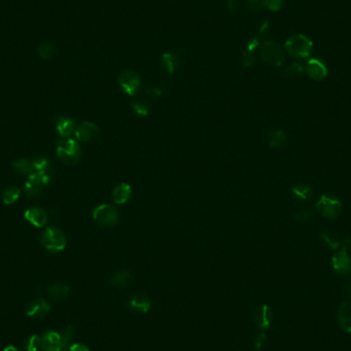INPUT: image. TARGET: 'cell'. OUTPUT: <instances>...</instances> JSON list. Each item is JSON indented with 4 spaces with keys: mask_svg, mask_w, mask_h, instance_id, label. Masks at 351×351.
Listing matches in <instances>:
<instances>
[{
    "mask_svg": "<svg viewBox=\"0 0 351 351\" xmlns=\"http://www.w3.org/2000/svg\"><path fill=\"white\" fill-rule=\"evenodd\" d=\"M152 306V301L150 297L145 294V292L138 291L136 294L132 295L129 300L128 307L135 312L139 313H147Z\"/></svg>",
    "mask_w": 351,
    "mask_h": 351,
    "instance_id": "9",
    "label": "cell"
},
{
    "mask_svg": "<svg viewBox=\"0 0 351 351\" xmlns=\"http://www.w3.org/2000/svg\"><path fill=\"white\" fill-rule=\"evenodd\" d=\"M4 351H19V349L14 345H9L4 349Z\"/></svg>",
    "mask_w": 351,
    "mask_h": 351,
    "instance_id": "43",
    "label": "cell"
},
{
    "mask_svg": "<svg viewBox=\"0 0 351 351\" xmlns=\"http://www.w3.org/2000/svg\"><path fill=\"white\" fill-rule=\"evenodd\" d=\"M25 219L33 226L40 228L47 223L48 216L41 208L32 207L25 212Z\"/></svg>",
    "mask_w": 351,
    "mask_h": 351,
    "instance_id": "15",
    "label": "cell"
},
{
    "mask_svg": "<svg viewBox=\"0 0 351 351\" xmlns=\"http://www.w3.org/2000/svg\"><path fill=\"white\" fill-rule=\"evenodd\" d=\"M74 335H75V328H74V326H72V325L67 326V327L63 330V332L61 333V340H62V343H63V345H64L68 350H69V348H70V346H71V345H69V344H70V342L73 340Z\"/></svg>",
    "mask_w": 351,
    "mask_h": 351,
    "instance_id": "33",
    "label": "cell"
},
{
    "mask_svg": "<svg viewBox=\"0 0 351 351\" xmlns=\"http://www.w3.org/2000/svg\"><path fill=\"white\" fill-rule=\"evenodd\" d=\"M332 267L335 272L341 275H348L351 272V257L348 251L341 250L332 257Z\"/></svg>",
    "mask_w": 351,
    "mask_h": 351,
    "instance_id": "8",
    "label": "cell"
},
{
    "mask_svg": "<svg viewBox=\"0 0 351 351\" xmlns=\"http://www.w3.org/2000/svg\"><path fill=\"white\" fill-rule=\"evenodd\" d=\"M54 125L56 132L62 138H70L76 130V121L69 119V117H55Z\"/></svg>",
    "mask_w": 351,
    "mask_h": 351,
    "instance_id": "16",
    "label": "cell"
},
{
    "mask_svg": "<svg viewBox=\"0 0 351 351\" xmlns=\"http://www.w3.org/2000/svg\"><path fill=\"white\" fill-rule=\"evenodd\" d=\"M315 207L318 213L328 220L337 219L342 213V202L332 194H321Z\"/></svg>",
    "mask_w": 351,
    "mask_h": 351,
    "instance_id": "4",
    "label": "cell"
},
{
    "mask_svg": "<svg viewBox=\"0 0 351 351\" xmlns=\"http://www.w3.org/2000/svg\"><path fill=\"white\" fill-rule=\"evenodd\" d=\"M20 195H21V190H20L18 187L11 186V187H8V188L4 191L3 199H4V202H5L6 204H8V206H10V204L15 203V202L20 198Z\"/></svg>",
    "mask_w": 351,
    "mask_h": 351,
    "instance_id": "26",
    "label": "cell"
},
{
    "mask_svg": "<svg viewBox=\"0 0 351 351\" xmlns=\"http://www.w3.org/2000/svg\"><path fill=\"white\" fill-rule=\"evenodd\" d=\"M119 84L127 95L133 97L140 91L141 78L135 71H124L119 77Z\"/></svg>",
    "mask_w": 351,
    "mask_h": 351,
    "instance_id": "7",
    "label": "cell"
},
{
    "mask_svg": "<svg viewBox=\"0 0 351 351\" xmlns=\"http://www.w3.org/2000/svg\"><path fill=\"white\" fill-rule=\"evenodd\" d=\"M40 242L45 250L50 253H60L67 246V237L63 230L51 226L47 227L41 234Z\"/></svg>",
    "mask_w": 351,
    "mask_h": 351,
    "instance_id": "3",
    "label": "cell"
},
{
    "mask_svg": "<svg viewBox=\"0 0 351 351\" xmlns=\"http://www.w3.org/2000/svg\"><path fill=\"white\" fill-rule=\"evenodd\" d=\"M282 0H265V7L272 12H278L282 8Z\"/></svg>",
    "mask_w": 351,
    "mask_h": 351,
    "instance_id": "38",
    "label": "cell"
},
{
    "mask_svg": "<svg viewBox=\"0 0 351 351\" xmlns=\"http://www.w3.org/2000/svg\"><path fill=\"white\" fill-rule=\"evenodd\" d=\"M320 239L324 242V244L333 249V250H338L341 247V240L334 233L331 232H321L320 233Z\"/></svg>",
    "mask_w": 351,
    "mask_h": 351,
    "instance_id": "25",
    "label": "cell"
},
{
    "mask_svg": "<svg viewBox=\"0 0 351 351\" xmlns=\"http://www.w3.org/2000/svg\"><path fill=\"white\" fill-rule=\"evenodd\" d=\"M178 65H179V60L177 55H174L173 53H170V52H165L162 54L161 66L166 73L172 74L176 70H177Z\"/></svg>",
    "mask_w": 351,
    "mask_h": 351,
    "instance_id": "22",
    "label": "cell"
},
{
    "mask_svg": "<svg viewBox=\"0 0 351 351\" xmlns=\"http://www.w3.org/2000/svg\"><path fill=\"white\" fill-rule=\"evenodd\" d=\"M13 168L16 172L20 174H31L34 171V166L32 160H29L27 158L20 159L15 162H13Z\"/></svg>",
    "mask_w": 351,
    "mask_h": 351,
    "instance_id": "24",
    "label": "cell"
},
{
    "mask_svg": "<svg viewBox=\"0 0 351 351\" xmlns=\"http://www.w3.org/2000/svg\"><path fill=\"white\" fill-rule=\"evenodd\" d=\"M260 54L263 61L272 66L279 67L284 62L285 54L283 48L273 40H267L262 44Z\"/></svg>",
    "mask_w": 351,
    "mask_h": 351,
    "instance_id": "5",
    "label": "cell"
},
{
    "mask_svg": "<svg viewBox=\"0 0 351 351\" xmlns=\"http://www.w3.org/2000/svg\"><path fill=\"white\" fill-rule=\"evenodd\" d=\"M305 71L313 80H323L328 76V68L326 64L319 58L312 57L307 62Z\"/></svg>",
    "mask_w": 351,
    "mask_h": 351,
    "instance_id": "12",
    "label": "cell"
},
{
    "mask_svg": "<svg viewBox=\"0 0 351 351\" xmlns=\"http://www.w3.org/2000/svg\"><path fill=\"white\" fill-rule=\"evenodd\" d=\"M50 310L49 303L43 298H37L29 304L26 314L32 318H41L45 316Z\"/></svg>",
    "mask_w": 351,
    "mask_h": 351,
    "instance_id": "14",
    "label": "cell"
},
{
    "mask_svg": "<svg viewBox=\"0 0 351 351\" xmlns=\"http://www.w3.org/2000/svg\"><path fill=\"white\" fill-rule=\"evenodd\" d=\"M69 351H91V350L89 347L82 343H75L70 346Z\"/></svg>",
    "mask_w": 351,
    "mask_h": 351,
    "instance_id": "39",
    "label": "cell"
},
{
    "mask_svg": "<svg viewBox=\"0 0 351 351\" xmlns=\"http://www.w3.org/2000/svg\"><path fill=\"white\" fill-rule=\"evenodd\" d=\"M93 218L101 226L112 227L119 222L120 214L112 204L104 203L94 210Z\"/></svg>",
    "mask_w": 351,
    "mask_h": 351,
    "instance_id": "6",
    "label": "cell"
},
{
    "mask_svg": "<svg viewBox=\"0 0 351 351\" xmlns=\"http://www.w3.org/2000/svg\"><path fill=\"white\" fill-rule=\"evenodd\" d=\"M47 291L50 298L54 301H63L69 295L70 288L67 284L63 282H55L48 287Z\"/></svg>",
    "mask_w": 351,
    "mask_h": 351,
    "instance_id": "19",
    "label": "cell"
},
{
    "mask_svg": "<svg viewBox=\"0 0 351 351\" xmlns=\"http://www.w3.org/2000/svg\"><path fill=\"white\" fill-rule=\"evenodd\" d=\"M132 197V188L129 184L121 183L113 190V200L116 204H125Z\"/></svg>",
    "mask_w": 351,
    "mask_h": 351,
    "instance_id": "18",
    "label": "cell"
},
{
    "mask_svg": "<svg viewBox=\"0 0 351 351\" xmlns=\"http://www.w3.org/2000/svg\"><path fill=\"white\" fill-rule=\"evenodd\" d=\"M227 6L231 13L237 12L239 9V0H228Z\"/></svg>",
    "mask_w": 351,
    "mask_h": 351,
    "instance_id": "40",
    "label": "cell"
},
{
    "mask_svg": "<svg viewBox=\"0 0 351 351\" xmlns=\"http://www.w3.org/2000/svg\"><path fill=\"white\" fill-rule=\"evenodd\" d=\"M132 108L139 116H147L149 114V105L142 100H136L132 102Z\"/></svg>",
    "mask_w": 351,
    "mask_h": 351,
    "instance_id": "32",
    "label": "cell"
},
{
    "mask_svg": "<svg viewBox=\"0 0 351 351\" xmlns=\"http://www.w3.org/2000/svg\"><path fill=\"white\" fill-rule=\"evenodd\" d=\"M41 348V337L38 335H32L28 337L23 344L24 351H39Z\"/></svg>",
    "mask_w": 351,
    "mask_h": 351,
    "instance_id": "27",
    "label": "cell"
},
{
    "mask_svg": "<svg viewBox=\"0 0 351 351\" xmlns=\"http://www.w3.org/2000/svg\"><path fill=\"white\" fill-rule=\"evenodd\" d=\"M267 142L270 148L280 149L286 144V135L281 130H272L267 135Z\"/></svg>",
    "mask_w": 351,
    "mask_h": 351,
    "instance_id": "21",
    "label": "cell"
},
{
    "mask_svg": "<svg viewBox=\"0 0 351 351\" xmlns=\"http://www.w3.org/2000/svg\"><path fill=\"white\" fill-rule=\"evenodd\" d=\"M133 281H134L133 274L127 270H121L119 272H116L111 277V284L119 288L128 287L133 283Z\"/></svg>",
    "mask_w": 351,
    "mask_h": 351,
    "instance_id": "20",
    "label": "cell"
},
{
    "mask_svg": "<svg viewBox=\"0 0 351 351\" xmlns=\"http://www.w3.org/2000/svg\"><path fill=\"white\" fill-rule=\"evenodd\" d=\"M42 351H69L62 343L61 334L48 331L41 337Z\"/></svg>",
    "mask_w": 351,
    "mask_h": 351,
    "instance_id": "10",
    "label": "cell"
},
{
    "mask_svg": "<svg viewBox=\"0 0 351 351\" xmlns=\"http://www.w3.org/2000/svg\"><path fill=\"white\" fill-rule=\"evenodd\" d=\"M42 190H43V187H41L40 185H38L30 180H27V182L24 185V192L28 197H30V198L38 197L41 194Z\"/></svg>",
    "mask_w": 351,
    "mask_h": 351,
    "instance_id": "29",
    "label": "cell"
},
{
    "mask_svg": "<svg viewBox=\"0 0 351 351\" xmlns=\"http://www.w3.org/2000/svg\"><path fill=\"white\" fill-rule=\"evenodd\" d=\"M37 52L43 60H49L55 52V46L51 42H43L38 46Z\"/></svg>",
    "mask_w": 351,
    "mask_h": 351,
    "instance_id": "30",
    "label": "cell"
},
{
    "mask_svg": "<svg viewBox=\"0 0 351 351\" xmlns=\"http://www.w3.org/2000/svg\"><path fill=\"white\" fill-rule=\"evenodd\" d=\"M259 45V38H252L249 40L248 42V50L249 51H253L256 47H258Z\"/></svg>",
    "mask_w": 351,
    "mask_h": 351,
    "instance_id": "41",
    "label": "cell"
},
{
    "mask_svg": "<svg viewBox=\"0 0 351 351\" xmlns=\"http://www.w3.org/2000/svg\"><path fill=\"white\" fill-rule=\"evenodd\" d=\"M304 72V68L300 63H292L284 70V76L287 78H297Z\"/></svg>",
    "mask_w": 351,
    "mask_h": 351,
    "instance_id": "31",
    "label": "cell"
},
{
    "mask_svg": "<svg viewBox=\"0 0 351 351\" xmlns=\"http://www.w3.org/2000/svg\"><path fill=\"white\" fill-rule=\"evenodd\" d=\"M56 156L67 165L76 164L81 157V148L77 141L62 138L56 143Z\"/></svg>",
    "mask_w": 351,
    "mask_h": 351,
    "instance_id": "1",
    "label": "cell"
},
{
    "mask_svg": "<svg viewBox=\"0 0 351 351\" xmlns=\"http://www.w3.org/2000/svg\"><path fill=\"white\" fill-rule=\"evenodd\" d=\"M312 217V212L309 210H302L297 213L295 216V220L299 223H306L308 222Z\"/></svg>",
    "mask_w": 351,
    "mask_h": 351,
    "instance_id": "37",
    "label": "cell"
},
{
    "mask_svg": "<svg viewBox=\"0 0 351 351\" xmlns=\"http://www.w3.org/2000/svg\"><path fill=\"white\" fill-rule=\"evenodd\" d=\"M347 292H348V295L351 297V280L347 284Z\"/></svg>",
    "mask_w": 351,
    "mask_h": 351,
    "instance_id": "44",
    "label": "cell"
},
{
    "mask_svg": "<svg viewBox=\"0 0 351 351\" xmlns=\"http://www.w3.org/2000/svg\"><path fill=\"white\" fill-rule=\"evenodd\" d=\"M267 342V337H266V334L264 332H262L260 333L259 335H257L255 337V340H254V347L257 351H260L262 350V348L264 347V345L266 344Z\"/></svg>",
    "mask_w": 351,
    "mask_h": 351,
    "instance_id": "34",
    "label": "cell"
},
{
    "mask_svg": "<svg viewBox=\"0 0 351 351\" xmlns=\"http://www.w3.org/2000/svg\"><path fill=\"white\" fill-rule=\"evenodd\" d=\"M34 171H42L51 174V165L47 158L43 156H38L32 159Z\"/></svg>",
    "mask_w": 351,
    "mask_h": 351,
    "instance_id": "28",
    "label": "cell"
},
{
    "mask_svg": "<svg viewBox=\"0 0 351 351\" xmlns=\"http://www.w3.org/2000/svg\"><path fill=\"white\" fill-rule=\"evenodd\" d=\"M341 248L342 250L348 251L349 249H351V239L350 238H345L344 240L341 241Z\"/></svg>",
    "mask_w": 351,
    "mask_h": 351,
    "instance_id": "42",
    "label": "cell"
},
{
    "mask_svg": "<svg viewBox=\"0 0 351 351\" xmlns=\"http://www.w3.org/2000/svg\"><path fill=\"white\" fill-rule=\"evenodd\" d=\"M254 321L261 330H267L270 328L273 313L268 305H262L255 309L254 311Z\"/></svg>",
    "mask_w": 351,
    "mask_h": 351,
    "instance_id": "13",
    "label": "cell"
},
{
    "mask_svg": "<svg viewBox=\"0 0 351 351\" xmlns=\"http://www.w3.org/2000/svg\"><path fill=\"white\" fill-rule=\"evenodd\" d=\"M291 194L299 201H308L312 198V189L305 184H299L291 188Z\"/></svg>",
    "mask_w": 351,
    "mask_h": 351,
    "instance_id": "23",
    "label": "cell"
},
{
    "mask_svg": "<svg viewBox=\"0 0 351 351\" xmlns=\"http://www.w3.org/2000/svg\"><path fill=\"white\" fill-rule=\"evenodd\" d=\"M248 7L252 12H260L265 8V0H249Z\"/></svg>",
    "mask_w": 351,
    "mask_h": 351,
    "instance_id": "36",
    "label": "cell"
},
{
    "mask_svg": "<svg viewBox=\"0 0 351 351\" xmlns=\"http://www.w3.org/2000/svg\"><path fill=\"white\" fill-rule=\"evenodd\" d=\"M255 62V56L253 54L252 51H245L243 53V57H242V64H243V67L244 68H249L251 67Z\"/></svg>",
    "mask_w": 351,
    "mask_h": 351,
    "instance_id": "35",
    "label": "cell"
},
{
    "mask_svg": "<svg viewBox=\"0 0 351 351\" xmlns=\"http://www.w3.org/2000/svg\"><path fill=\"white\" fill-rule=\"evenodd\" d=\"M284 48L290 56L302 60V58H307L310 56L313 49V43L307 36L297 34L290 36L286 40Z\"/></svg>",
    "mask_w": 351,
    "mask_h": 351,
    "instance_id": "2",
    "label": "cell"
},
{
    "mask_svg": "<svg viewBox=\"0 0 351 351\" xmlns=\"http://www.w3.org/2000/svg\"><path fill=\"white\" fill-rule=\"evenodd\" d=\"M99 132L97 125L90 122H83L76 127L74 135L80 142H91L98 138Z\"/></svg>",
    "mask_w": 351,
    "mask_h": 351,
    "instance_id": "11",
    "label": "cell"
},
{
    "mask_svg": "<svg viewBox=\"0 0 351 351\" xmlns=\"http://www.w3.org/2000/svg\"><path fill=\"white\" fill-rule=\"evenodd\" d=\"M337 318L340 327L344 331L351 333V301H347L340 306Z\"/></svg>",
    "mask_w": 351,
    "mask_h": 351,
    "instance_id": "17",
    "label": "cell"
}]
</instances>
